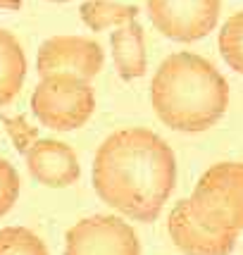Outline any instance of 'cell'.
Listing matches in <instances>:
<instances>
[{
	"label": "cell",
	"instance_id": "obj_10",
	"mask_svg": "<svg viewBox=\"0 0 243 255\" xmlns=\"http://www.w3.org/2000/svg\"><path fill=\"white\" fill-rule=\"evenodd\" d=\"M115 69L124 81H133L145 74V33L136 22L122 24L110 36Z\"/></svg>",
	"mask_w": 243,
	"mask_h": 255
},
{
	"label": "cell",
	"instance_id": "obj_7",
	"mask_svg": "<svg viewBox=\"0 0 243 255\" xmlns=\"http://www.w3.org/2000/svg\"><path fill=\"white\" fill-rule=\"evenodd\" d=\"M103 62H105V53L100 43L84 36H53L41 43L36 55V69L41 77L74 74L91 81L100 74Z\"/></svg>",
	"mask_w": 243,
	"mask_h": 255
},
{
	"label": "cell",
	"instance_id": "obj_14",
	"mask_svg": "<svg viewBox=\"0 0 243 255\" xmlns=\"http://www.w3.org/2000/svg\"><path fill=\"white\" fill-rule=\"evenodd\" d=\"M0 255H50L41 236L24 227L0 229Z\"/></svg>",
	"mask_w": 243,
	"mask_h": 255
},
{
	"label": "cell",
	"instance_id": "obj_3",
	"mask_svg": "<svg viewBox=\"0 0 243 255\" xmlns=\"http://www.w3.org/2000/svg\"><path fill=\"white\" fill-rule=\"evenodd\" d=\"M188 208L220 232H243V162H217L198 179Z\"/></svg>",
	"mask_w": 243,
	"mask_h": 255
},
{
	"label": "cell",
	"instance_id": "obj_13",
	"mask_svg": "<svg viewBox=\"0 0 243 255\" xmlns=\"http://www.w3.org/2000/svg\"><path fill=\"white\" fill-rule=\"evenodd\" d=\"M217 45H220V55L224 57V62L232 67L234 72L243 74V10L234 12L232 17L222 24Z\"/></svg>",
	"mask_w": 243,
	"mask_h": 255
},
{
	"label": "cell",
	"instance_id": "obj_11",
	"mask_svg": "<svg viewBox=\"0 0 243 255\" xmlns=\"http://www.w3.org/2000/svg\"><path fill=\"white\" fill-rule=\"evenodd\" d=\"M26 79V55L7 29H0V108L17 98Z\"/></svg>",
	"mask_w": 243,
	"mask_h": 255
},
{
	"label": "cell",
	"instance_id": "obj_16",
	"mask_svg": "<svg viewBox=\"0 0 243 255\" xmlns=\"http://www.w3.org/2000/svg\"><path fill=\"white\" fill-rule=\"evenodd\" d=\"M19 198V174L17 169L0 157V217H5Z\"/></svg>",
	"mask_w": 243,
	"mask_h": 255
},
{
	"label": "cell",
	"instance_id": "obj_8",
	"mask_svg": "<svg viewBox=\"0 0 243 255\" xmlns=\"http://www.w3.org/2000/svg\"><path fill=\"white\" fill-rule=\"evenodd\" d=\"M167 229L172 244L184 255H229L236 248L234 232L210 229L200 222L188 208V198L179 200L167 217Z\"/></svg>",
	"mask_w": 243,
	"mask_h": 255
},
{
	"label": "cell",
	"instance_id": "obj_18",
	"mask_svg": "<svg viewBox=\"0 0 243 255\" xmlns=\"http://www.w3.org/2000/svg\"><path fill=\"white\" fill-rule=\"evenodd\" d=\"M50 2H67V0H50Z\"/></svg>",
	"mask_w": 243,
	"mask_h": 255
},
{
	"label": "cell",
	"instance_id": "obj_5",
	"mask_svg": "<svg viewBox=\"0 0 243 255\" xmlns=\"http://www.w3.org/2000/svg\"><path fill=\"white\" fill-rule=\"evenodd\" d=\"M145 10L162 36L177 43H196L217 26L222 0H145Z\"/></svg>",
	"mask_w": 243,
	"mask_h": 255
},
{
	"label": "cell",
	"instance_id": "obj_17",
	"mask_svg": "<svg viewBox=\"0 0 243 255\" xmlns=\"http://www.w3.org/2000/svg\"><path fill=\"white\" fill-rule=\"evenodd\" d=\"M22 0H0V10H19Z\"/></svg>",
	"mask_w": 243,
	"mask_h": 255
},
{
	"label": "cell",
	"instance_id": "obj_6",
	"mask_svg": "<svg viewBox=\"0 0 243 255\" xmlns=\"http://www.w3.org/2000/svg\"><path fill=\"white\" fill-rule=\"evenodd\" d=\"M65 255H141V241L120 217L93 215L67 232Z\"/></svg>",
	"mask_w": 243,
	"mask_h": 255
},
{
	"label": "cell",
	"instance_id": "obj_1",
	"mask_svg": "<svg viewBox=\"0 0 243 255\" xmlns=\"http://www.w3.org/2000/svg\"><path fill=\"white\" fill-rule=\"evenodd\" d=\"M177 184V157L143 127L110 133L93 160V189L110 208L136 222L160 217Z\"/></svg>",
	"mask_w": 243,
	"mask_h": 255
},
{
	"label": "cell",
	"instance_id": "obj_9",
	"mask_svg": "<svg viewBox=\"0 0 243 255\" xmlns=\"http://www.w3.org/2000/svg\"><path fill=\"white\" fill-rule=\"evenodd\" d=\"M24 160H26L29 174L38 184L50 186V189L72 186L81 177V167H79L74 148L55 138H38L24 153Z\"/></svg>",
	"mask_w": 243,
	"mask_h": 255
},
{
	"label": "cell",
	"instance_id": "obj_2",
	"mask_svg": "<svg viewBox=\"0 0 243 255\" xmlns=\"http://www.w3.org/2000/svg\"><path fill=\"white\" fill-rule=\"evenodd\" d=\"M150 103L160 122L184 133L212 129L229 108V84L210 60L174 53L157 67Z\"/></svg>",
	"mask_w": 243,
	"mask_h": 255
},
{
	"label": "cell",
	"instance_id": "obj_15",
	"mask_svg": "<svg viewBox=\"0 0 243 255\" xmlns=\"http://www.w3.org/2000/svg\"><path fill=\"white\" fill-rule=\"evenodd\" d=\"M0 122L5 127L7 136L12 138L14 148H17L22 155L38 141V129H36L33 124L26 122L24 117H19V115H17V117H0Z\"/></svg>",
	"mask_w": 243,
	"mask_h": 255
},
{
	"label": "cell",
	"instance_id": "obj_4",
	"mask_svg": "<svg viewBox=\"0 0 243 255\" xmlns=\"http://www.w3.org/2000/svg\"><path fill=\"white\" fill-rule=\"evenodd\" d=\"M96 110V91L91 81L74 74H48L31 93V112L53 131H74Z\"/></svg>",
	"mask_w": 243,
	"mask_h": 255
},
{
	"label": "cell",
	"instance_id": "obj_12",
	"mask_svg": "<svg viewBox=\"0 0 243 255\" xmlns=\"http://www.w3.org/2000/svg\"><path fill=\"white\" fill-rule=\"evenodd\" d=\"M79 17L91 31H105L110 26L133 22L138 17V7L124 5V2H112V0H86L79 7Z\"/></svg>",
	"mask_w": 243,
	"mask_h": 255
}]
</instances>
